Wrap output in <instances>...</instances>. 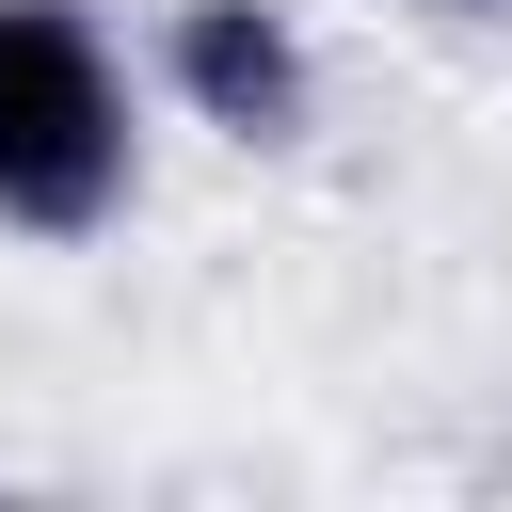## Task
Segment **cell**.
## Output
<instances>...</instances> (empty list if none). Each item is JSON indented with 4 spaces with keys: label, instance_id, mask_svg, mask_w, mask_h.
<instances>
[{
    "label": "cell",
    "instance_id": "cell-1",
    "mask_svg": "<svg viewBox=\"0 0 512 512\" xmlns=\"http://www.w3.org/2000/svg\"><path fill=\"white\" fill-rule=\"evenodd\" d=\"M144 192V80L96 0H0V240H96Z\"/></svg>",
    "mask_w": 512,
    "mask_h": 512
},
{
    "label": "cell",
    "instance_id": "cell-2",
    "mask_svg": "<svg viewBox=\"0 0 512 512\" xmlns=\"http://www.w3.org/2000/svg\"><path fill=\"white\" fill-rule=\"evenodd\" d=\"M144 64H160V96H176L192 128H224V144H304V128H320V48H304L288 0H176Z\"/></svg>",
    "mask_w": 512,
    "mask_h": 512
},
{
    "label": "cell",
    "instance_id": "cell-3",
    "mask_svg": "<svg viewBox=\"0 0 512 512\" xmlns=\"http://www.w3.org/2000/svg\"><path fill=\"white\" fill-rule=\"evenodd\" d=\"M432 16H496V0H432Z\"/></svg>",
    "mask_w": 512,
    "mask_h": 512
}]
</instances>
